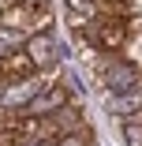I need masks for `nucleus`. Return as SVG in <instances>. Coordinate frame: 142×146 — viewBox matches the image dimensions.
I'll return each instance as SVG.
<instances>
[{
    "label": "nucleus",
    "instance_id": "f03ea898",
    "mask_svg": "<svg viewBox=\"0 0 142 146\" xmlns=\"http://www.w3.org/2000/svg\"><path fill=\"white\" fill-rule=\"evenodd\" d=\"M101 86L105 94H127V90H138L142 86V68L135 60H127V56H108V60L101 64Z\"/></svg>",
    "mask_w": 142,
    "mask_h": 146
},
{
    "label": "nucleus",
    "instance_id": "20e7f679",
    "mask_svg": "<svg viewBox=\"0 0 142 146\" xmlns=\"http://www.w3.org/2000/svg\"><path fill=\"white\" fill-rule=\"evenodd\" d=\"M56 41H52V34L45 30V34H34V38H26V45H22V52H26V60L34 64V71H49L52 64H56V49H52Z\"/></svg>",
    "mask_w": 142,
    "mask_h": 146
},
{
    "label": "nucleus",
    "instance_id": "423d86ee",
    "mask_svg": "<svg viewBox=\"0 0 142 146\" xmlns=\"http://www.w3.org/2000/svg\"><path fill=\"white\" fill-rule=\"evenodd\" d=\"M56 146H90V131H71L64 139H56Z\"/></svg>",
    "mask_w": 142,
    "mask_h": 146
},
{
    "label": "nucleus",
    "instance_id": "39448f33",
    "mask_svg": "<svg viewBox=\"0 0 142 146\" xmlns=\"http://www.w3.org/2000/svg\"><path fill=\"white\" fill-rule=\"evenodd\" d=\"M105 109H108V116H120L124 124L135 120V116L142 112V86H138V90H127V94H108Z\"/></svg>",
    "mask_w": 142,
    "mask_h": 146
},
{
    "label": "nucleus",
    "instance_id": "7ed1b4c3",
    "mask_svg": "<svg viewBox=\"0 0 142 146\" xmlns=\"http://www.w3.org/2000/svg\"><path fill=\"white\" fill-rule=\"evenodd\" d=\"M64 105H71V90L64 82H56V86H49V90H41L30 105L22 109V116H34V120H45V116H56Z\"/></svg>",
    "mask_w": 142,
    "mask_h": 146
},
{
    "label": "nucleus",
    "instance_id": "f257e3e1",
    "mask_svg": "<svg viewBox=\"0 0 142 146\" xmlns=\"http://www.w3.org/2000/svg\"><path fill=\"white\" fill-rule=\"evenodd\" d=\"M75 34L86 41V45H94V49H101V52H108V56H116L127 41H131V23H127V15H120V11H97L94 19H86V23H75Z\"/></svg>",
    "mask_w": 142,
    "mask_h": 146
},
{
    "label": "nucleus",
    "instance_id": "0eeeda50",
    "mask_svg": "<svg viewBox=\"0 0 142 146\" xmlns=\"http://www.w3.org/2000/svg\"><path fill=\"white\" fill-rule=\"evenodd\" d=\"M124 139H127V146H142V124L127 120L124 124Z\"/></svg>",
    "mask_w": 142,
    "mask_h": 146
}]
</instances>
